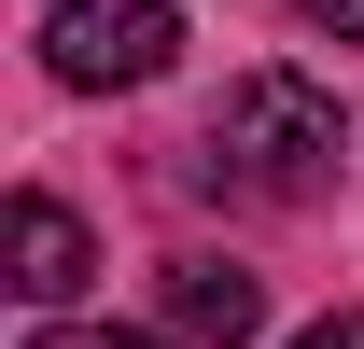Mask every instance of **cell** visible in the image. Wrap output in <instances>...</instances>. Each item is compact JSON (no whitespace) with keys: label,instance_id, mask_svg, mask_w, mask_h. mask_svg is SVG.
<instances>
[{"label":"cell","instance_id":"cell-1","mask_svg":"<svg viewBox=\"0 0 364 349\" xmlns=\"http://www.w3.org/2000/svg\"><path fill=\"white\" fill-rule=\"evenodd\" d=\"M210 168L252 182V196H280V210H309L336 182V98L309 70H238L225 112H210Z\"/></svg>","mask_w":364,"mask_h":349},{"label":"cell","instance_id":"cell-2","mask_svg":"<svg viewBox=\"0 0 364 349\" xmlns=\"http://www.w3.org/2000/svg\"><path fill=\"white\" fill-rule=\"evenodd\" d=\"M168 56H182V14H168V0H56V14H43V70L85 84V98L154 84Z\"/></svg>","mask_w":364,"mask_h":349},{"label":"cell","instance_id":"cell-3","mask_svg":"<svg viewBox=\"0 0 364 349\" xmlns=\"http://www.w3.org/2000/svg\"><path fill=\"white\" fill-rule=\"evenodd\" d=\"M0 279H14L28 307H70V294L98 279V238H85V210L28 182V196H14V265H0Z\"/></svg>","mask_w":364,"mask_h":349},{"label":"cell","instance_id":"cell-4","mask_svg":"<svg viewBox=\"0 0 364 349\" xmlns=\"http://www.w3.org/2000/svg\"><path fill=\"white\" fill-rule=\"evenodd\" d=\"M168 336H182V349H238V336H267V279H252V265L182 252V265H168Z\"/></svg>","mask_w":364,"mask_h":349},{"label":"cell","instance_id":"cell-5","mask_svg":"<svg viewBox=\"0 0 364 349\" xmlns=\"http://www.w3.org/2000/svg\"><path fill=\"white\" fill-rule=\"evenodd\" d=\"M28 349H182V336H154V321H43Z\"/></svg>","mask_w":364,"mask_h":349},{"label":"cell","instance_id":"cell-6","mask_svg":"<svg viewBox=\"0 0 364 349\" xmlns=\"http://www.w3.org/2000/svg\"><path fill=\"white\" fill-rule=\"evenodd\" d=\"M309 14V43H364V0H294Z\"/></svg>","mask_w":364,"mask_h":349},{"label":"cell","instance_id":"cell-7","mask_svg":"<svg viewBox=\"0 0 364 349\" xmlns=\"http://www.w3.org/2000/svg\"><path fill=\"white\" fill-rule=\"evenodd\" d=\"M294 349H364V307H322V321H309Z\"/></svg>","mask_w":364,"mask_h":349}]
</instances>
